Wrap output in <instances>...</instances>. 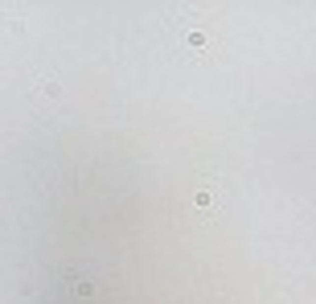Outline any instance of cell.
Instances as JSON below:
<instances>
[{
	"label": "cell",
	"instance_id": "1",
	"mask_svg": "<svg viewBox=\"0 0 316 304\" xmlns=\"http://www.w3.org/2000/svg\"><path fill=\"white\" fill-rule=\"evenodd\" d=\"M193 206H197V210H214V193H209V189H197Z\"/></svg>",
	"mask_w": 316,
	"mask_h": 304
},
{
	"label": "cell",
	"instance_id": "2",
	"mask_svg": "<svg viewBox=\"0 0 316 304\" xmlns=\"http://www.w3.org/2000/svg\"><path fill=\"white\" fill-rule=\"evenodd\" d=\"M189 45H193V50H205V45H209V33H189Z\"/></svg>",
	"mask_w": 316,
	"mask_h": 304
}]
</instances>
